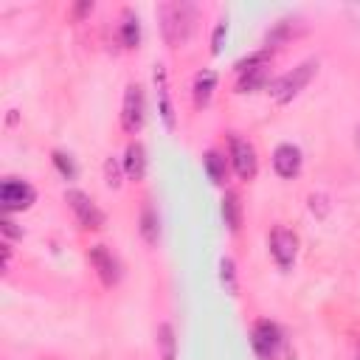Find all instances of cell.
<instances>
[{"mask_svg":"<svg viewBox=\"0 0 360 360\" xmlns=\"http://www.w3.org/2000/svg\"><path fill=\"white\" fill-rule=\"evenodd\" d=\"M87 259H90V264L98 273V278H101L104 287H115L118 284L121 267H118V259L112 256V250H107V245H93L87 250Z\"/></svg>","mask_w":360,"mask_h":360,"instance_id":"9c48e42d","label":"cell"},{"mask_svg":"<svg viewBox=\"0 0 360 360\" xmlns=\"http://www.w3.org/2000/svg\"><path fill=\"white\" fill-rule=\"evenodd\" d=\"M228 158H231V166L233 172L239 174V180H253L256 172H259V158H256V149L248 138H242L239 132H231L228 135Z\"/></svg>","mask_w":360,"mask_h":360,"instance_id":"3957f363","label":"cell"},{"mask_svg":"<svg viewBox=\"0 0 360 360\" xmlns=\"http://www.w3.org/2000/svg\"><path fill=\"white\" fill-rule=\"evenodd\" d=\"M152 79H155V96H158L160 121H163V127H166L169 132H174L177 118H174V104H172V96H169V73H166V68H163V65H155Z\"/></svg>","mask_w":360,"mask_h":360,"instance_id":"30bf717a","label":"cell"},{"mask_svg":"<svg viewBox=\"0 0 360 360\" xmlns=\"http://www.w3.org/2000/svg\"><path fill=\"white\" fill-rule=\"evenodd\" d=\"M270 256L281 270H290L295 264V256H298V236L290 228L276 225L270 231Z\"/></svg>","mask_w":360,"mask_h":360,"instance_id":"ba28073f","label":"cell"},{"mask_svg":"<svg viewBox=\"0 0 360 360\" xmlns=\"http://www.w3.org/2000/svg\"><path fill=\"white\" fill-rule=\"evenodd\" d=\"M118 37H121L124 48H138V42H141V20H138V14L132 8L124 11L121 25H118Z\"/></svg>","mask_w":360,"mask_h":360,"instance_id":"5bb4252c","label":"cell"},{"mask_svg":"<svg viewBox=\"0 0 360 360\" xmlns=\"http://www.w3.org/2000/svg\"><path fill=\"white\" fill-rule=\"evenodd\" d=\"M143 121H146V96H143V87L132 82L127 84L124 104H121V129L127 135H138Z\"/></svg>","mask_w":360,"mask_h":360,"instance_id":"277c9868","label":"cell"},{"mask_svg":"<svg viewBox=\"0 0 360 360\" xmlns=\"http://www.w3.org/2000/svg\"><path fill=\"white\" fill-rule=\"evenodd\" d=\"M214 90H217V73L208 70V68L197 70V73H194V82H191V98H194V107H197V110L208 107Z\"/></svg>","mask_w":360,"mask_h":360,"instance_id":"7c38bea8","label":"cell"},{"mask_svg":"<svg viewBox=\"0 0 360 360\" xmlns=\"http://www.w3.org/2000/svg\"><path fill=\"white\" fill-rule=\"evenodd\" d=\"M281 340H284V338H281L278 323H273V321H267V318H262V321L253 323L250 343H253V352H256L259 360H276V354H278V349H281Z\"/></svg>","mask_w":360,"mask_h":360,"instance_id":"8992f818","label":"cell"},{"mask_svg":"<svg viewBox=\"0 0 360 360\" xmlns=\"http://www.w3.org/2000/svg\"><path fill=\"white\" fill-rule=\"evenodd\" d=\"M158 349H160V360L177 357V338H174V326L169 321H163L158 326Z\"/></svg>","mask_w":360,"mask_h":360,"instance_id":"d6986e66","label":"cell"},{"mask_svg":"<svg viewBox=\"0 0 360 360\" xmlns=\"http://www.w3.org/2000/svg\"><path fill=\"white\" fill-rule=\"evenodd\" d=\"M124 172L129 180H143L146 174V149L141 141H132L124 152Z\"/></svg>","mask_w":360,"mask_h":360,"instance_id":"4fadbf2b","label":"cell"},{"mask_svg":"<svg viewBox=\"0 0 360 360\" xmlns=\"http://www.w3.org/2000/svg\"><path fill=\"white\" fill-rule=\"evenodd\" d=\"M65 202L70 205V211H73V217H76V222L84 228V231H98V228H104V211L90 200V194H84V191H79V188H68L65 191Z\"/></svg>","mask_w":360,"mask_h":360,"instance_id":"5b68a950","label":"cell"},{"mask_svg":"<svg viewBox=\"0 0 360 360\" xmlns=\"http://www.w3.org/2000/svg\"><path fill=\"white\" fill-rule=\"evenodd\" d=\"M0 228H3V233H6V239H20V236H22V231L17 228V222H14L11 217H3V222H0Z\"/></svg>","mask_w":360,"mask_h":360,"instance_id":"d4e9b609","label":"cell"},{"mask_svg":"<svg viewBox=\"0 0 360 360\" xmlns=\"http://www.w3.org/2000/svg\"><path fill=\"white\" fill-rule=\"evenodd\" d=\"M219 284L225 287L228 295H236V290H239V276H236V264L231 256L219 259Z\"/></svg>","mask_w":360,"mask_h":360,"instance_id":"ffe728a7","label":"cell"},{"mask_svg":"<svg viewBox=\"0 0 360 360\" xmlns=\"http://www.w3.org/2000/svg\"><path fill=\"white\" fill-rule=\"evenodd\" d=\"M236 93H256L262 87H267V79H270V65L267 68H253V70H245V73H236Z\"/></svg>","mask_w":360,"mask_h":360,"instance_id":"9a60e30c","label":"cell"},{"mask_svg":"<svg viewBox=\"0 0 360 360\" xmlns=\"http://www.w3.org/2000/svg\"><path fill=\"white\" fill-rule=\"evenodd\" d=\"M202 166H205V174H208V180H211V183L222 186V183L228 180V160H225V155H222V152L208 149V152L202 155Z\"/></svg>","mask_w":360,"mask_h":360,"instance_id":"2e32d148","label":"cell"},{"mask_svg":"<svg viewBox=\"0 0 360 360\" xmlns=\"http://www.w3.org/2000/svg\"><path fill=\"white\" fill-rule=\"evenodd\" d=\"M357 146H360V132H357Z\"/></svg>","mask_w":360,"mask_h":360,"instance_id":"4316f807","label":"cell"},{"mask_svg":"<svg viewBox=\"0 0 360 360\" xmlns=\"http://www.w3.org/2000/svg\"><path fill=\"white\" fill-rule=\"evenodd\" d=\"M222 219H225V225L236 233L239 231V225H242V202H239V197L233 194V191H225V197H222Z\"/></svg>","mask_w":360,"mask_h":360,"instance_id":"ac0fdd59","label":"cell"},{"mask_svg":"<svg viewBox=\"0 0 360 360\" xmlns=\"http://www.w3.org/2000/svg\"><path fill=\"white\" fill-rule=\"evenodd\" d=\"M225 34H228V20L222 17V20H217V25H214V31H211V53H214V56L222 51Z\"/></svg>","mask_w":360,"mask_h":360,"instance_id":"603a6c76","label":"cell"},{"mask_svg":"<svg viewBox=\"0 0 360 360\" xmlns=\"http://www.w3.org/2000/svg\"><path fill=\"white\" fill-rule=\"evenodd\" d=\"M51 160H53V166L59 169V174H62L65 180H73V177H76V163L70 160V155L53 149V152H51Z\"/></svg>","mask_w":360,"mask_h":360,"instance_id":"7402d4cb","label":"cell"},{"mask_svg":"<svg viewBox=\"0 0 360 360\" xmlns=\"http://www.w3.org/2000/svg\"><path fill=\"white\" fill-rule=\"evenodd\" d=\"M309 211L318 214V217H326V211H329L326 197H323V194H309Z\"/></svg>","mask_w":360,"mask_h":360,"instance_id":"cb8c5ba5","label":"cell"},{"mask_svg":"<svg viewBox=\"0 0 360 360\" xmlns=\"http://www.w3.org/2000/svg\"><path fill=\"white\" fill-rule=\"evenodd\" d=\"M138 231H141V236H143L146 245H155V242H158V236H160V222H158V211H155L152 202H143L141 219H138Z\"/></svg>","mask_w":360,"mask_h":360,"instance_id":"e0dca14e","label":"cell"},{"mask_svg":"<svg viewBox=\"0 0 360 360\" xmlns=\"http://www.w3.org/2000/svg\"><path fill=\"white\" fill-rule=\"evenodd\" d=\"M315 70H318V59H304L301 65H295L292 70L281 73V76L270 84V96H273L278 104L292 101V98L309 84V79L315 76Z\"/></svg>","mask_w":360,"mask_h":360,"instance_id":"7a4b0ae2","label":"cell"},{"mask_svg":"<svg viewBox=\"0 0 360 360\" xmlns=\"http://www.w3.org/2000/svg\"><path fill=\"white\" fill-rule=\"evenodd\" d=\"M87 11H93V3H79V6H73V14H76V17H82V14H87Z\"/></svg>","mask_w":360,"mask_h":360,"instance_id":"484cf974","label":"cell"},{"mask_svg":"<svg viewBox=\"0 0 360 360\" xmlns=\"http://www.w3.org/2000/svg\"><path fill=\"white\" fill-rule=\"evenodd\" d=\"M124 174H127V172H124V160H118V158L110 155V158L104 160V183H107L110 188H118Z\"/></svg>","mask_w":360,"mask_h":360,"instance_id":"44dd1931","label":"cell"},{"mask_svg":"<svg viewBox=\"0 0 360 360\" xmlns=\"http://www.w3.org/2000/svg\"><path fill=\"white\" fill-rule=\"evenodd\" d=\"M301 163H304V158H301V149H298L295 143L284 141V143H278V146L273 149V169H276L278 177H284V180L298 177Z\"/></svg>","mask_w":360,"mask_h":360,"instance_id":"8fae6325","label":"cell"},{"mask_svg":"<svg viewBox=\"0 0 360 360\" xmlns=\"http://www.w3.org/2000/svg\"><path fill=\"white\" fill-rule=\"evenodd\" d=\"M37 200V191L28 180H20V177H6L3 186H0V202L6 208V214H14V211H25L31 208V202Z\"/></svg>","mask_w":360,"mask_h":360,"instance_id":"52a82bcc","label":"cell"},{"mask_svg":"<svg viewBox=\"0 0 360 360\" xmlns=\"http://www.w3.org/2000/svg\"><path fill=\"white\" fill-rule=\"evenodd\" d=\"M158 20H160V34L166 39L169 48H180L188 42L191 31H194V20H197V6L194 3H160L158 6Z\"/></svg>","mask_w":360,"mask_h":360,"instance_id":"6da1fadb","label":"cell"}]
</instances>
